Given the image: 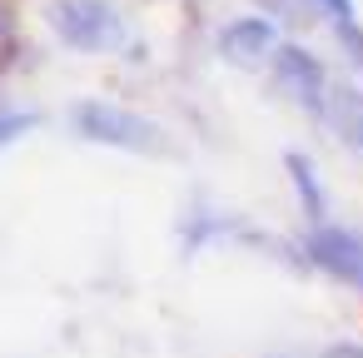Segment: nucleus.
<instances>
[{"instance_id":"nucleus-1","label":"nucleus","mask_w":363,"mask_h":358,"mask_svg":"<svg viewBox=\"0 0 363 358\" xmlns=\"http://www.w3.org/2000/svg\"><path fill=\"white\" fill-rule=\"evenodd\" d=\"M50 26L65 45L75 50H90V55H105V50H120L125 45V16L110 6V0H55L50 6Z\"/></svg>"},{"instance_id":"nucleus-2","label":"nucleus","mask_w":363,"mask_h":358,"mask_svg":"<svg viewBox=\"0 0 363 358\" xmlns=\"http://www.w3.org/2000/svg\"><path fill=\"white\" fill-rule=\"evenodd\" d=\"M75 125H80L85 140L115 145V150H155V145H160V130H155L150 120H140V115H130V110H120V105H105V100L80 105V110H75Z\"/></svg>"},{"instance_id":"nucleus-3","label":"nucleus","mask_w":363,"mask_h":358,"mask_svg":"<svg viewBox=\"0 0 363 358\" xmlns=\"http://www.w3.org/2000/svg\"><path fill=\"white\" fill-rule=\"evenodd\" d=\"M308 249H313V259H318L328 274H338V279H348V284H363V244H358L353 234H343V229H313Z\"/></svg>"},{"instance_id":"nucleus-4","label":"nucleus","mask_w":363,"mask_h":358,"mask_svg":"<svg viewBox=\"0 0 363 358\" xmlns=\"http://www.w3.org/2000/svg\"><path fill=\"white\" fill-rule=\"evenodd\" d=\"M274 21H259V16H249V21H234L224 35H219V50L229 55V60H239V65H259L269 50H274Z\"/></svg>"},{"instance_id":"nucleus-5","label":"nucleus","mask_w":363,"mask_h":358,"mask_svg":"<svg viewBox=\"0 0 363 358\" xmlns=\"http://www.w3.org/2000/svg\"><path fill=\"white\" fill-rule=\"evenodd\" d=\"M279 85H284L294 100L313 105V110H318V105H323V95H328L318 60H313V55H303V50H279Z\"/></svg>"},{"instance_id":"nucleus-6","label":"nucleus","mask_w":363,"mask_h":358,"mask_svg":"<svg viewBox=\"0 0 363 358\" xmlns=\"http://www.w3.org/2000/svg\"><path fill=\"white\" fill-rule=\"evenodd\" d=\"M333 120L353 135V140H363V100L358 95H338V110H333Z\"/></svg>"},{"instance_id":"nucleus-7","label":"nucleus","mask_w":363,"mask_h":358,"mask_svg":"<svg viewBox=\"0 0 363 358\" xmlns=\"http://www.w3.org/2000/svg\"><path fill=\"white\" fill-rule=\"evenodd\" d=\"M30 120H6V125H0V145H6V135H16V130H26Z\"/></svg>"},{"instance_id":"nucleus-8","label":"nucleus","mask_w":363,"mask_h":358,"mask_svg":"<svg viewBox=\"0 0 363 358\" xmlns=\"http://www.w3.org/2000/svg\"><path fill=\"white\" fill-rule=\"evenodd\" d=\"M323 6H328V11H338V16L348 21V0H323Z\"/></svg>"}]
</instances>
